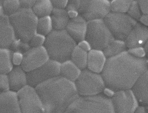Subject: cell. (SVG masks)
Returning a JSON list of instances; mask_svg holds the SVG:
<instances>
[{"label": "cell", "instance_id": "6da1fadb", "mask_svg": "<svg viewBox=\"0 0 148 113\" xmlns=\"http://www.w3.org/2000/svg\"><path fill=\"white\" fill-rule=\"evenodd\" d=\"M147 65L145 58L134 57L127 51L107 58L101 75L106 87L114 92L130 89Z\"/></svg>", "mask_w": 148, "mask_h": 113}, {"label": "cell", "instance_id": "7a4b0ae2", "mask_svg": "<svg viewBox=\"0 0 148 113\" xmlns=\"http://www.w3.org/2000/svg\"><path fill=\"white\" fill-rule=\"evenodd\" d=\"M35 88L41 99L45 113H65L79 95L75 82L60 75Z\"/></svg>", "mask_w": 148, "mask_h": 113}, {"label": "cell", "instance_id": "3957f363", "mask_svg": "<svg viewBox=\"0 0 148 113\" xmlns=\"http://www.w3.org/2000/svg\"><path fill=\"white\" fill-rule=\"evenodd\" d=\"M77 43L65 30H53L46 36L44 45L50 59L60 63L70 59Z\"/></svg>", "mask_w": 148, "mask_h": 113}, {"label": "cell", "instance_id": "277c9868", "mask_svg": "<svg viewBox=\"0 0 148 113\" xmlns=\"http://www.w3.org/2000/svg\"><path fill=\"white\" fill-rule=\"evenodd\" d=\"M65 113H115L111 98L104 94L78 96Z\"/></svg>", "mask_w": 148, "mask_h": 113}, {"label": "cell", "instance_id": "5b68a950", "mask_svg": "<svg viewBox=\"0 0 148 113\" xmlns=\"http://www.w3.org/2000/svg\"><path fill=\"white\" fill-rule=\"evenodd\" d=\"M8 17L16 38L28 43L36 32L38 19L32 9L21 8L16 13Z\"/></svg>", "mask_w": 148, "mask_h": 113}, {"label": "cell", "instance_id": "8992f818", "mask_svg": "<svg viewBox=\"0 0 148 113\" xmlns=\"http://www.w3.org/2000/svg\"><path fill=\"white\" fill-rule=\"evenodd\" d=\"M103 20L114 39L124 41L138 22L127 13L112 11Z\"/></svg>", "mask_w": 148, "mask_h": 113}, {"label": "cell", "instance_id": "52a82bcc", "mask_svg": "<svg viewBox=\"0 0 148 113\" xmlns=\"http://www.w3.org/2000/svg\"><path fill=\"white\" fill-rule=\"evenodd\" d=\"M85 39L90 43L92 49L103 51L115 39L103 20L88 22Z\"/></svg>", "mask_w": 148, "mask_h": 113}, {"label": "cell", "instance_id": "ba28073f", "mask_svg": "<svg viewBox=\"0 0 148 113\" xmlns=\"http://www.w3.org/2000/svg\"><path fill=\"white\" fill-rule=\"evenodd\" d=\"M75 82L79 95L89 96L100 94L106 87L101 75L88 68L82 70L79 76Z\"/></svg>", "mask_w": 148, "mask_h": 113}, {"label": "cell", "instance_id": "9c48e42d", "mask_svg": "<svg viewBox=\"0 0 148 113\" xmlns=\"http://www.w3.org/2000/svg\"><path fill=\"white\" fill-rule=\"evenodd\" d=\"M16 93L21 113H45L41 99L35 87L27 85Z\"/></svg>", "mask_w": 148, "mask_h": 113}, {"label": "cell", "instance_id": "30bf717a", "mask_svg": "<svg viewBox=\"0 0 148 113\" xmlns=\"http://www.w3.org/2000/svg\"><path fill=\"white\" fill-rule=\"evenodd\" d=\"M61 63L50 59L35 69L26 72L27 84L34 87L58 76Z\"/></svg>", "mask_w": 148, "mask_h": 113}, {"label": "cell", "instance_id": "8fae6325", "mask_svg": "<svg viewBox=\"0 0 148 113\" xmlns=\"http://www.w3.org/2000/svg\"><path fill=\"white\" fill-rule=\"evenodd\" d=\"M78 12L88 22L103 20L111 12L110 2L108 0H81Z\"/></svg>", "mask_w": 148, "mask_h": 113}, {"label": "cell", "instance_id": "7c38bea8", "mask_svg": "<svg viewBox=\"0 0 148 113\" xmlns=\"http://www.w3.org/2000/svg\"><path fill=\"white\" fill-rule=\"evenodd\" d=\"M112 97L115 113H134L138 106V101L131 89L117 91Z\"/></svg>", "mask_w": 148, "mask_h": 113}, {"label": "cell", "instance_id": "4fadbf2b", "mask_svg": "<svg viewBox=\"0 0 148 113\" xmlns=\"http://www.w3.org/2000/svg\"><path fill=\"white\" fill-rule=\"evenodd\" d=\"M49 59L50 58L44 46L31 48L23 54L21 66L27 72L40 67Z\"/></svg>", "mask_w": 148, "mask_h": 113}, {"label": "cell", "instance_id": "5bb4252c", "mask_svg": "<svg viewBox=\"0 0 148 113\" xmlns=\"http://www.w3.org/2000/svg\"><path fill=\"white\" fill-rule=\"evenodd\" d=\"M148 40V28L138 22L125 41L128 49L143 47Z\"/></svg>", "mask_w": 148, "mask_h": 113}, {"label": "cell", "instance_id": "9a60e30c", "mask_svg": "<svg viewBox=\"0 0 148 113\" xmlns=\"http://www.w3.org/2000/svg\"><path fill=\"white\" fill-rule=\"evenodd\" d=\"M88 21L79 15L70 19L65 30L77 43L85 39Z\"/></svg>", "mask_w": 148, "mask_h": 113}, {"label": "cell", "instance_id": "2e32d148", "mask_svg": "<svg viewBox=\"0 0 148 113\" xmlns=\"http://www.w3.org/2000/svg\"><path fill=\"white\" fill-rule=\"evenodd\" d=\"M8 75L11 91L17 92L28 85L26 72L21 66H14Z\"/></svg>", "mask_w": 148, "mask_h": 113}, {"label": "cell", "instance_id": "e0dca14e", "mask_svg": "<svg viewBox=\"0 0 148 113\" xmlns=\"http://www.w3.org/2000/svg\"><path fill=\"white\" fill-rule=\"evenodd\" d=\"M16 38L8 17H0V48L9 49Z\"/></svg>", "mask_w": 148, "mask_h": 113}, {"label": "cell", "instance_id": "ac0fdd59", "mask_svg": "<svg viewBox=\"0 0 148 113\" xmlns=\"http://www.w3.org/2000/svg\"><path fill=\"white\" fill-rule=\"evenodd\" d=\"M0 113H21L16 92L9 90L0 93Z\"/></svg>", "mask_w": 148, "mask_h": 113}, {"label": "cell", "instance_id": "d6986e66", "mask_svg": "<svg viewBox=\"0 0 148 113\" xmlns=\"http://www.w3.org/2000/svg\"><path fill=\"white\" fill-rule=\"evenodd\" d=\"M148 70L144 72L133 84L131 89L138 101L148 104Z\"/></svg>", "mask_w": 148, "mask_h": 113}, {"label": "cell", "instance_id": "ffe728a7", "mask_svg": "<svg viewBox=\"0 0 148 113\" xmlns=\"http://www.w3.org/2000/svg\"><path fill=\"white\" fill-rule=\"evenodd\" d=\"M107 58L103 51L92 49L88 53L87 68L95 73H101L104 67Z\"/></svg>", "mask_w": 148, "mask_h": 113}, {"label": "cell", "instance_id": "44dd1931", "mask_svg": "<svg viewBox=\"0 0 148 113\" xmlns=\"http://www.w3.org/2000/svg\"><path fill=\"white\" fill-rule=\"evenodd\" d=\"M50 16L53 30H65L70 20L65 8H54Z\"/></svg>", "mask_w": 148, "mask_h": 113}, {"label": "cell", "instance_id": "7402d4cb", "mask_svg": "<svg viewBox=\"0 0 148 113\" xmlns=\"http://www.w3.org/2000/svg\"><path fill=\"white\" fill-rule=\"evenodd\" d=\"M82 70L70 60L61 63L60 76L75 82L79 77Z\"/></svg>", "mask_w": 148, "mask_h": 113}, {"label": "cell", "instance_id": "603a6c76", "mask_svg": "<svg viewBox=\"0 0 148 113\" xmlns=\"http://www.w3.org/2000/svg\"><path fill=\"white\" fill-rule=\"evenodd\" d=\"M127 48L125 41L115 39L103 51L107 58H108L127 51Z\"/></svg>", "mask_w": 148, "mask_h": 113}, {"label": "cell", "instance_id": "cb8c5ba5", "mask_svg": "<svg viewBox=\"0 0 148 113\" xmlns=\"http://www.w3.org/2000/svg\"><path fill=\"white\" fill-rule=\"evenodd\" d=\"M54 7L51 0H37L32 9L38 18L50 16Z\"/></svg>", "mask_w": 148, "mask_h": 113}, {"label": "cell", "instance_id": "d4e9b609", "mask_svg": "<svg viewBox=\"0 0 148 113\" xmlns=\"http://www.w3.org/2000/svg\"><path fill=\"white\" fill-rule=\"evenodd\" d=\"M13 52L8 48H0V73L8 74L14 67Z\"/></svg>", "mask_w": 148, "mask_h": 113}, {"label": "cell", "instance_id": "484cf974", "mask_svg": "<svg viewBox=\"0 0 148 113\" xmlns=\"http://www.w3.org/2000/svg\"><path fill=\"white\" fill-rule=\"evenodd\" d=\"M88 52L77 45L71 53L70 60L81 70L87 68Z\"/></svg>", "mask_w": 148, "mask_h": 113}, {"label": "cell", "instance_id": "4316f807", "mask_svg": "<svg viewBox=\"0 0 148 113\" xmlns=\"http://www.w3.org/2000/svg\"><path fill=\"white\" fill-rule=\"evenodd\" d=\"M53 30L50 16L38 18L36 26V33L46 36Z\"/></svg>", "mask_w": 148, "mask_h": 113}, {"label": "cell", "instance_id": "83f0119b", "mask_svg": "<svg viewBox=\"0 0 148 113\" xmlns=\"http://www.w3.org/2000/svg\"><path fill=\"white\" fill-rule=\"evenodd\" d=\"M134 0H112L110 2L111 11L127 13Z\"/></svg>", "mask_w": 148, "mask_h": 113}, {"label": "cell", "instance_id": "f1b7e54d", "mask_svg": "<svg viewBox=\"0 0 148 113\" xmlns=\"http://www.w3.org/2000/svg\"><path fill=\"white\" fill-rule=\"evenodd\" d=\"M4 15L8 17L13 15L21 8L19 0H3Z\"/></svg>", "mask_w": 148, "mask_h": 113}, {"label": "cell", "instance_id": "f546056e", "mask_svg": "<svg viewBox=\"0 0 148 113\" xmlns=\"http://www.w3.org/2000/svg\"><path fill=\"white\" fill-rule=\"evenodd\" d=\"M127 13L130 17L137 21H139L143 14L140 7L134 0Z\"/></svg>", "mask_w": 148, "mask_h": 113}, {"label": "cell", "instance_id": "4dcf8cb0", "mask_svg": "<svg viewBox=\"0 0 148 113\" xmlns=\"http://www.w3.org/2000/svg\"><path fill=\"white\" fill-rule=\"evenodd\" d=\"M46 40V36L36 33L32 37L28 43L31 48L43 46Z\"/></svg>", "mask_w": 148, "mask_h": 113}, {"label": "cell", "instance_id": "1f68e13d", "mask_svg": "<svg viewBox=\"0 0 148 113\" xmlns=\"http://www.w3.org/2000/svg\"><path fill=\"white\" fill-rule=\"evenodd\" d=\"M10 90L8 74L0 73V92Z\"/></svg>", "mask_w": 148, "mask_h": 113}, {"label": "cell", "instance_id": "d6a6232c", "mask_svg": "<svg viewBox=\"0 0 148 113\" xmlns=\"http://www.w3.org/2000/svg\"><path fill=\"white\" fill-rule=\"evenodd\" d=\"M127 51L133 56L138 58H145L146 55L143 47H138L129 49Z\"/></svg>", "mask_w": 148, "mask_h": 113}, {"label": "cell", "instance_id": "836d02e7", "mask_svg": "<svg viewBox=\"0 0 148 113\" xmlns=\"http://www.w3.org/2000/svg\"><path fill=\"white\" fill-rule=\"evenodd\" d=\"M81 0H68L65 7L67 11L74 10L78 11Z\"/></svg>", "mask_w": 148, "mask_h": 113}, {"label": "cell", "instance_id": "e575fe53", "mask_svg": "<svg viewBox=\"0 0 148 113\" xmlns=\"http://www.w3.org/2000/svg\"><path fill=\"white\" fill-rule=\"evenodd\" d=\"M23 58V54L19 52H13L12 55V62L14 66H21Z\"/></svg>", "mask_w": 148, "mask_h": 113}, {"label": "cell", "instance_id": "d590c367", "mask_svg": "<svg viewBox=\"0 0 148 113\" xmlns=\"http://www.w3.org/2000/svg\"><path fill=\"white\" fill-rule=\"evenodd\" d=\"M21 8L32 9L37 0H19Z\"/></svg>", "mask_w": 148, "mask_h": 113}, {"label": "cell", "instance_id": "8d00e7d4", "mask_svg": "<svg viewBox=\"0 0 148 113\" xmlns=\"http://www.w3.org/2000/svg\"><path fill=\"white\" fill-rule=\"evenodd\" d=\"M140 8L143 14H148V0H134Z\"/></svg>", "mask_w": 148, "mask_h": 113}, {"label": "cell", "instance_id": "74e56055", "mask_svg": "<svg viewBox=\"0 0 148 113\" xmlns=\"http://www.w3.org/2000/svg\"><path fill=\"white\" fill-rule=\"evenodd\" d=\"M77 45L84 51L88 53L92 49L90 43L85 39L78 42Z\"/></svg>", "mask_w": 148, "mask_h": 113}, {"label": "cell", "instance_id": "f35d334b", "mask_svg": "<svg viewBox=\"0 0 148 113\" xmlns=\"http://www.w3.org/2000/svg\"><path fill=\"white\" fill-rule=\"evenodd\" d=\"M54 8H65L68 0H51Z\"/></svg>", "mask_w": 148, "mask_h": 113}, {"label": "cell", "instance_id": "ab89813d", "mask_svg": "<svg viewBox=\"0 0 148 113\" xmlns=\"http://www.w3.org/2000/svg\"><path fill=\"white\" fill-rule=\"evenodd\" d=\"M139 22L144 25L148 27V14H143L139 21Z\"/></svg>", "mask_w": 148, "mask_h": 113}, {"label": "cell", "instance_id": "60d3db41", "mask_svg": "<svg viewBox=\"0 0 148 113\" xmlns=\"http://www.w3.org/2000/svg\"><path fill=\"white\" fill-rule=\"evenodd\" d=\"M68 14L70 19L75 18L79 15L78 11L74 10H70L67 11Z\"/></svg>", "mask_w": 148, "mask_h": 113}, {"label": "cell", "instance_id": "b9f144b4", "mask_svg": "<svg viewBox=\"0 0 148 113\" xmlns=\"http://www.w3.org/2000/svg\"><path fill=\"white\" fill-rule=\"evenodd\" d=\"M103 92L104 94L110 97H112L114 95L115 92L106 87Z\"/></svg>", "mask_w": 148, "mask_h": 113}, {"label": "cell", "instance_id": "7bdbcfd3", "mask_svg": "<svg viewBox=\"0 0 148 113\" xmlns=\"http://www.w3.org/2000/svg\"><path fill=\"white\" fill-rule=\"evenodd\" d=\"M134 113H146V110L144 107L138 106L135 110Z\"/></svg>", "mask_w": 148, "mask_h": 113}, {"label": "cell", "instance_id": "ee69618b", "mask_svg": "<svg viewBox=\"0 0 148 113\" xmlns=\"http://www.w3.org/2000/svg\"><path fill=\"white\" fill-rule=\"evenodd\" d=\"M4 15L3 7V0H0V17Z\"/></svg>", "mask_w": 148, "mask_h": 113}, {"label": "cell", "instance_id": "f6af8a7d", "mask_svg": "<svg viewBox=\"0 0 148 113\" xmlns=\"http://www.w3.org/2000/svg\"><path fill=\"white\" fill-rule=\"evenodd\" d=\"M143 47L144 51L146 55L148 56V41L145 43V44L143 46Z\"/></svg>", "mask_w": 148, "mask_h": 113}, {"label": "cell", "instance_id": "bcb514c9", "mask_svg": "<svg viewBox=\"0 0 148 113\" xmlns=\"http://www.w3.org/2000/svg\"><path fill=\"white\" fill-rule=\"evenodd\" d=\"M108 1H109L110 2H111V1H112V0H108Z\"/></svg>", "mask_w": 148, "mask_h": 113}, {"label": "cell", "instance_id": "7dc6e473", "mask_svg": "<svg viewBox=\"0 0 148 113\" xmlns=\"http://www.w3.org/2000/svg\"><path fill=\"white\" fill-rule=\"evenodd\" d=\"M1 93V92H0V93Z\"/></svg>", "mask_w": 148, "mask_h": 113}]
</instances>
